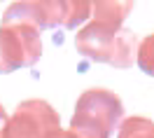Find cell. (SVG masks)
Returning <instances> with one entry per match:
<instances>
[{
	"mask_svg": "<svg viewBox=\"0 0 154 138\" xmlns=\"http://www.w3.org/2000/svg\"><path fill=\"white\" fill-rule=\"evenodd\" d=\"M138 45L140 40L131 28H124V24L103 17H94V21L79 28L75 38V47L82 56L115 68L133 66L138 56Z\"/></svg>",
	"mask_w": 154,
	"mask_h": 138,
	"instance_id": "6da1fadb",
	"label": "cell"
},
{
	"mask_svg": "<svg viewBox=\"0 0 154 138\" xmlns=\"http://www.w3.org/2000/svg\"><path fill=\"white\" fill-rule=\"evenodd\" d=\"M124 119V103L110 89H87L77 99L70 129L89 138H110Z\"/></svg>",
	"mask_w": 154,
	"mask_h": 138,
	"instance_id": "7a4b0ae2",
	"label": "cell"
},
{
	"mask_svg": "<svg viewBox=\"0 0 154 138\" xmlns=\"http://www.w3.org/2000/svg\"><path fill=\"white\" fill-rule=\"evenodd\" d=\"M94 12V2L84 0H42V2H12L2 21H26L35 28H75Z\"/></svg>",
	"mask_w": 154,
	"mask_h": 138,
	"instance_id": "3957f363",
	"label": "cell"
},
{
	"mask_svg": "<svg viewBox=\"0 0 154 138\" xmlns=\"http://www.w3.org/2000/svg\"><path fill=\"white\" fill-rule=\"evenodd\" d=\"M42 56L40 30L26 21H2L0 26V73L35 66Z\"/></svg>",
	"mask_w": 154,
	"mask_h": 138,
	"instance_id": "277c9868",
	"label": "cell"
},
{
	"mask_svg": "<svg viewBox=\"0 0 154 138\" xmlns=\"http://www.w3.org/2000/svg\"><path fill=\"white\" fill-rule=\"evenodd\" d=\"M58 129L61 119L56 110L42 99H28L19 103L17 112L10 117L5 138H49Z\"/></svg>",
	"mask_w": 154,
	"mask_h": 138,
	"instance_id": "5b68a950",
	"label": "cell"
},
{
	"mask_svg": "<svg viewBox=\"0 0 154 138\" xmlns=\"http://www.w3.org/2000/svg\"><path fill=\"white\" fill-rule=\"evenodd\" d=\"M117 138H154V122L147 117H126L119 124Z\"/></svg>",
	"mask_w": 154,
	"mask_h": 138,
	"instance_id": "8992f818",
	"label": "cell"
},
{
	"mask_svg": "<svg viewBox=\"0 0 154 138\" xmlns=\"http://www.w3.org/2000/svg\"><path fill=\"white\" fill-rule=\"evenodd\" d=\"M135 61H138V66L143 68V73H147V75L154 77V33L147 35V38L138 45V56H135Z\"/></svg>",
	"mask_w": 154,
	"mask_h": 138,
	"instance_id": "52a82bcc",
	"label": "cell"
},
{
	"mask_svg": "<svg viewBox=\"0 0 154 138\" xmlns=\"http://www.w3.org/2000/svg\"><path fill=\"white\" fill-rule=\"evenodd\" d=\"M49 138H89V136H82V133H77L72 129H58V131H54Z\"/></svg>",
	"mask_w": 154,
	"mask_h": 138,
	"instance_id": "ba28073f",
	"label": "cell"
},
{
	"mask_svg": "<svg viewBox=\"0 0 154 138\" xmlns=\"http://www.w3.org/2000/svg\"><path fill=\"white\" fill-rule=\"evenodd\" d=\"M7 122H10V117H7L5 108L0 105V138H5V129H7Z\"/></svg>",
	"mask_w": 154,
	"mask_h": 138,
	"instance_id": "9c48e42d",
	"label": "cell"
}]
</instances>
